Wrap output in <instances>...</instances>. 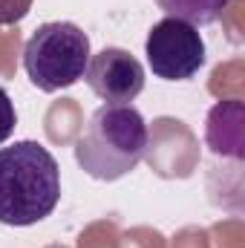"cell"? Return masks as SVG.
Listing matches in <instances>:
<instances>
[{
	"label": "cell",
	"instance_id": "obj_1",
	"mask_svg": "<svg viewBox=\"0 0 245 248\" xmlns=\"http://www.w3.org/2000/svg\"><path fill=\"white\" fill-rule=\"evenodd\" d=\"M61 202V168L32 139L0 147V222L26 228L46 219Z\"/></svg>",
	"mask_w": 245,
	"mask_h": 248
},
{
	"label": "cell",
	"instance_id": "obj_2",
	"mask_svg": "<svg viewBox=\"0 0 245 248\" xmlns=\"http://www.w3.org/2000/svg\"><path fill=\"white\" fill-rule=\"evenodd\" d=\"M147 153V124L133 104L98 107L75 141L78 168L98 179L116 182L138 168Z\"/></svg>",
	"mask_w": 245,
	"mask_h": 248
},
{
	"label": "cell",
	"instance_id": "obj_3",
	"mask_svg": "<svg viewBox=\"0 0 245 248\" xmlns=\"http://www.w3.org/2000/svg\"><path fill=\"white\" fill-rule=\"evenodd\" d=\"M90 55V38L81 26L49 20L23 44V69L41 93H58L84 78Z\"/></svg>",
	"mask_w": 245,
	"mask_h": 248
},
{
	"label": "cell",
	"instance_id": "obj_4",
	"mask_svg": "<svg viewBox=\"0 0 245 248\" xmlns=\"http://www.w3.org/2000/svg\"><path fill=\"white\" fill-rule=\"evenodd\" d=\"M147 66L162 81H190L205 66V41L196 26L179 17L153 23L144 41Z\"/></svg>",
	"mask_w": 245,
	"mask_h": 248
},
{
	"label": "cell",
	"instance_id": "obj_5",
	"mask_svg": "<svg viewBox=\"0 0 245 248\" xmlns=\"http://www.w3.org/2000/svg\"><path fill=\"white\" fill-rule=\"evenodd\" d=\"M84 81L107 104H130L144 90V66L136 55L119 46H104L90 55Z\"/></svg>",
	"mask_w": 245,
	"mask_h": 248
},
{
	"label": "cell",
	"instance_id": "obj_6",
	"mask_svg": "<svg viewBox=\"0 0 245 248\" xmlns=\"http://www.w3.org/2000/svg\"><path fill=\"white\" fill-rule=\"evenodd\" d=\"M231 0H156V6L168 17H179L190 26H211L222 17Z\"/></svg>",
	"mask_w": 245,
	"mask_h": 248
},
{
	"label": "cell",
	"instance_id": "obj_7",
	"mask_svg": "<svg viewBox=\"0 0 245 248\" xmlns=\"http://www.w3.org/2000/svg\"><path fill=\"white\" fill-rule=\"evenodd\" d=\"M17 127V110H15V101L12 95L6 93V87H0V144L15 133Z\"/></svg>",
	"mask_w": 245,
	"mask_h": 248
},
{
	"label": "cell",
	"instance_id": "obj_8",
	"mask_svg": "<svg viewBox=\"0 0 245 248\" xmlns=\"http://www.w3.org/2000/svg\"><path fill=\"white\" fill-rule=\"evenodd\" d=\"M32 3L35 0H0V26L20 23L32 12Z\"/></svg>",
	"mask_w": 245,
	"mask_h": 248
}]
</instances>
